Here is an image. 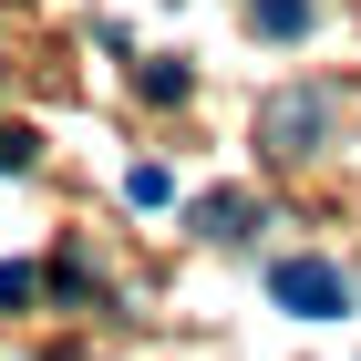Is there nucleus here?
<instances>
[{
	"mask_svg": "<svg viewBox=\"0 0 361 361\" xmlns=\"http://www.w3.org/2000/svg\"><path fill=\"white\" fill-rule=\"evenodd\" d=\"M320 135H331V93H320V83L258 104V145H269V155H320Z\"/></svg>",
	"mask_w": 361,
	"mask_h": 361,
	"instance_id": "f257e3e1",
	"label": "nucleus"
},
{
	"mask_svg": "<svg viewBox=\"0 0 361 361\" xmlns=\"http://www.w3.org/2000/svg\"><path fill=\"white\" fill-rule=\"evenodd\" d=\"M269 300L300 310V320H341V310H351V279H341L331 258H279V269H269Z\"/></svg>",
	"mask_w": 361,
	"mask_h": 361,
	"instance_id": "f03ea898",
	"label": "nucleus"
},
{
	"mask_svg": "<svg viewBox=\"0 0 361 361\" xmlns=\"http://www.w3.org/2000/svg\"><path fill=\"white\" fill-rule=\"evenodd\" d=\"M196 238H248V196H238V186L207 196V207H196Z\"/></svg>",
	"mask_w": 361,
	"mask_h": 361,
	"instance_id": "7ed1b4c3",
	"label": "nucleus"
},
{
	"mask_svg": "<svg viewBox=\"0 0 361 361\" xmlns=\"http://www.w3.org/2000/svg\"><path fill=\"white\" fill-rule=\"evenodd\" d=\"M248 21L269 31V42H300V31H310V0H248Z\"/></svg>",
	"mask_w": 361,
	"mask_h": 361,
	"instance_id": "20e7f679",
	"label": "nucleus"
},
{
	"mask_svg": "<svg viewBox=\"0 0 361 361\" xmlns=\"http://www.w3.org/2000/svg\"><path fill=\"white\" fill-rule=\"evenodd\" d=\"M135 93H145V104H186V62H145Z\"/></svg>",
	"mask_w": 361,
	"mask_h": 361,
	"instance_id": "39448f33",
	"label": "nucleus"
},
{
	"mask_svg": "<svg viewBox=\"0 0 361 361\" xmlns=\"http://www.w3.org/2000/svg\"><path fill=\"white\" fill-rule=\"evenodd\" d=\"M124 196H135V207H166L176 176H166V166H135V176H124Z\"/></svg>",
	"mask_w": 361,
	"mask_h": 361,
	"instance_id": "423d86ee",
	"label": "nucleus"
},
{
	"mask_svg": "<svg viewBox=\"0 0 361 361\" xmlns=\"http://www.w3.org/2000/svg\"><path fill=\"white\" fill-rule=\"evenodd\" d=\"M31 155H42V145H31V124H0V176H21Z\"/></svg>",
	"mask_w": 361,
	"mask_h": 361,
	"instance_id": "0eeeda50",
	"label": "nucleus"
}]
</instances>
